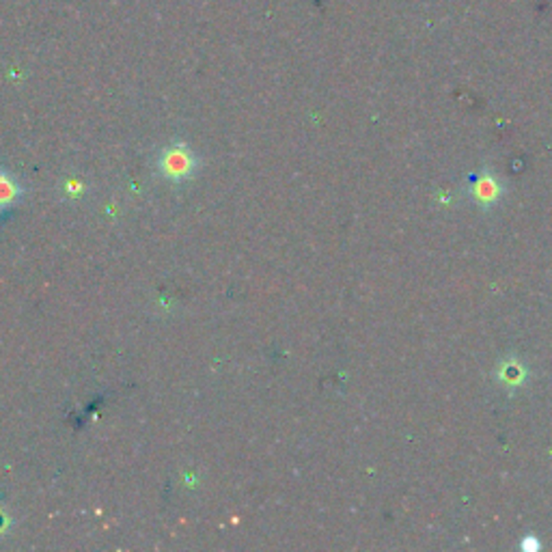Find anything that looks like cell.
Returning a JSON list of instances; mask_svg holds the SVG:
<instances>
[{
    "label": "cell",
    "instance_id": "obj_1",
    "mask_svg": "<svg viewBox=\"0 0 552 552\" xmlns=\"http://www.w3.org/2000/svg\"><path fill=\"white\" fill-rule=\"evenodd\" d=\"M471 197L472 201L480 203L481 208H490V205H494L503 197V183L498 182V177L494 175V173H481V175H477L475 183H472Z\"/></svg>",
    "mask_w": 552,
    "mask_h": 552
},
{
    "label": "cell",
    "instance_id": "obj_2",
    "mask_svg": "<svg viewBox=\"0 0 552 552\" xmlns=\"http://www.w3.org/2000/svg\"><path fill=\"white\" fill-rule=\"evenodd\" d=\"M192 166H194V160L186 149H173L171 154L165 157V171L168 173V175L183 177L192 171Z\"/></svg>",
    "mask_w": 552,
    "mask_h": 552
},
{
    "label": "cell",
    "instance_id": "obj_3",
    "mask_svg": "<svg viewBox=\"0 0 552 552\" xmlns=\"http://www.w3.org/2000/svg\"><path fill=\"white\" fill-rule=\"evenodd\" d=\"M498 378H501L503 382H507V385H520L524 378V369L518 365V362H505Z\"/></svg>",
    "mask_w": 552,
    "mask_h": 552
},
{
    "label": "cell",
    "instance_id": "obj_4",
    "mask_svg": "<svg viewBox=\"0 0 552 552\" xmlns=\"http://www.w3.org/2000/svg\"><path fill=\"white\" fill-rule=\"evenodd\" d=\"M520 548L524 552H538L541 548V541L538 539V535H524L522 541H520Z\"/></svg>",
    "mask_w": 552,
    "mask_h": 552
},
{
    "label": "cell",
    "instance_id": "obj_5",
    "mask_svg": "<svg viewBox=\"0 0 552 552\" xmlns=\"http://www.w3.org/2000/svg\"><path fill=\"white\" fill-rule=\"evenodd\" d=\"M13 197H15V191L12 183H9V180H4V177H0V203L12 201Z\"/></svg>",
    "mask_w": 552,
    "mask_h": 552
}]
</instances>
